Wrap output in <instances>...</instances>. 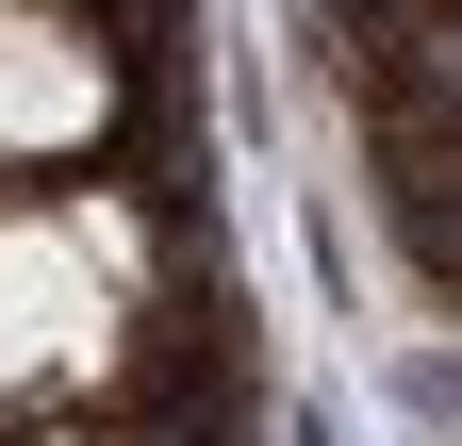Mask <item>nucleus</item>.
<instances>
[{
	"mask_svg": "<svg viewBox=\"0 0 462 446\" xmlns=\"http://www.w3.org/2000/svg\"><path fill=\"white\" fill-rule=\"evenodd\" d=\"M50 446H83V430H50Z\"/></svg>",
	"mask_w": 462,
	"mask_h": 446,
	"instance_id": "obj_2",
	"label": "nucleus"
},
{
	"mask_svg": "<svg viewBox=\"0 0 462 446\" xmlns=\"http://www.w3.org/2000/svg\"><path fill=\"white\" fill-rule=\"evenodd\" d=\"M99 50L67 17H0V165H50V149H83L99 133Z\"/></svg>",
	"mask_w": 462,
	"mask_h": 446,
	"instance_id": "obj_1",
	"label": "nucleus"
}]
</instances>
